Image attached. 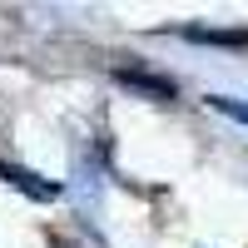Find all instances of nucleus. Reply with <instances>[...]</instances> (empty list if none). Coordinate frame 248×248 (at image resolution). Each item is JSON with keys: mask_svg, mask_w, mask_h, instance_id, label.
I'll return each mask as SVG.
<instances>
[{"mask_svg": "<svg viewBox=\"0 0 248 248\" xmlns=\"http://www.w3.org/2000/svg\"><path fill=\"white\" fill-rule=\"evenodd\" d=\"M0 179H5L10 189H20L25 199H40V203H55L60 199V184L55 179L35 174V169H20V164H0Z\"/></svg>", "mask_w": 248, "mask_h": 248, "instance_id": "obj_1", "label": "nucleus"}, {"mask_svg": "<svg viewBox=\"0 0 248 248\" xmlns=\"http://www.w3.org/2000/svg\"><path fill=\"white\" fill-rule=\"evenodd\" d=\"M114 79H119L124 90L149 94V99H174V85H169V79H159V75H144V70H114Z\"/></svg>", "mask_w": 248, "mask_h": 248, "instance_id": "obj_2", "label": "nucleus"}, {"mask_svg": "<svg viewBox=\"0 0 248 248\" xmlns=\"http://www.w3.org/2000/svg\"><path fill=\"white\" fill-rule=\"evenodd\" d=\"M184 35H189V40H209V45H243V40H248L243 30H233V35L229 30H184Z\"/></svg>", "mask_w": 248, "mask_h": 248, "instance_id": "obj_3", "label": "nucleus"}, {"mask_svg": "<svg viewBox=\"0 0 248 248\" xmlns=\"http://www.w3.org/2000/svg\"><path fill=\"white\" fill-rule=\"evenodd\" d=\"M209 105H214L218 114H229V119L248 124V105H238V99H229V94H209Z\"/></svg>", "mask_w": 248, "mask_h": 248, "instance_id": "obj_4", "label": "nucleus"}]
</instances>
